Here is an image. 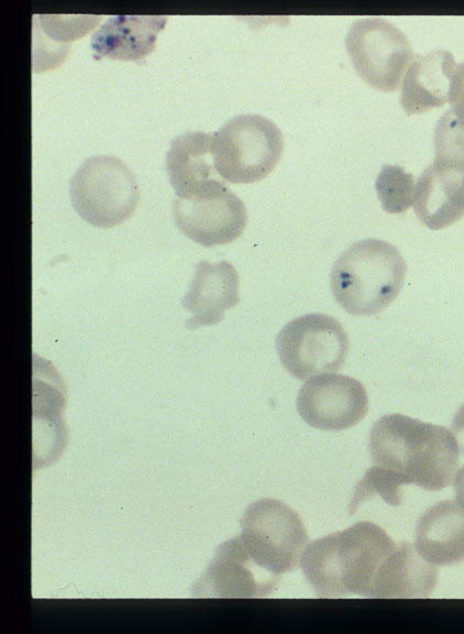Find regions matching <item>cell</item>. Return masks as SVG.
I'll return each mask as SVG.
<instances>
[{
    "label": "cell",
    "instance_id": "2",
    "mask_svg": "<svg viewBox=\"0 0 464 634\" xmlns=\"http://www.w3.org/2000/svg\"><path fill=\"white\" fill-rule=\"evenodd\" d=\"M396 545L380 526L357 522L307 545L300 566L317 597L373 598L377 572Z\"/></svg>",
    "mask_w": 464,
    "mask_h": 634
},
{
    "label": "cell",
    "instance_id": "13",
    "mask_svg": "<svg viewBox=\"0 0 464 634\" xmlns=\"http://www.w3.org/2000/svg\"><path fill=\"white\" fill-rule=\"evenodd\" d=\"M239 302V274L235 267L228 261H200L181 302L191 314L186 326L194 330L217 325L223 319L225 310Z\"/></svg>",
    "mask_w": 464,
    "mask_h": 634
},
{
    "label": "cell",
    "instance_id": "21",
    "mask_svg": "<svg viewBox=\"0 0 464 634\" xmlns=\"http://www.w3.org/2000/svg\"><path fill=\"white\" fill-rule=\"evenodd\" d=\"M449 102L452 112L464 121V62L456 66Z\"/></svg>",
    "mask_w": 464,
    "mask_h": 634
},
{
    "label": "cell",
    "instance_id": "12",
    "mask_svg": "<svg viewBox=\"0 0 464 634\" xmlns=\"http://www.w3.org/2000/svg\"><path fill=\"white\" fill-rule=\"evenodd\" d=\"M279 580L253 559L237 536L219 546L196 590L198 595L259 598L274 591Z\"/></svg>",
    "mask_w": 464,
    "mask_h": 634
},
{
    "label": "cell",
    "instance_id": "7",
    "mask_svg": "<svg viewBox=\"0 0 464 634\" xmlns=\"http://www.w3.org/2000/svg\"><path fill=\"white\" fill-rule=\"evenodd\" d=\"M241 526L244 548L264 569L281 577L298 567L308 535L300 516L287 504L257 500L245 511Z\"/></svg>",
    "mask_w": 464,
    "mask_h": 634
},
{
    "label": "cell",
    "instance_id": "16",
    "mask_svg": "<svg viewBox=\"0 0 464 634\" xmlns=\"http://www.w3.org/2000/svg\"><path fill=\"white\" fill-rule=\"evenodd\" d=\"M456 66L450 51L416 55L402 81L400 102L405 112L422 113L450 101Z\"/></svg>",
    "mask_w": 464,
    "mask_h": 634
},
{
    "label": "cell",
    "instance_id": "19",
    "mask_svg": "<svg viewBox=\"0 0 464 634\" xmlns=\"http://www.w3.org/2000/svg\"><path fill=\"white\" fill-rule=\"evenodd\" d=\"M101 15H34L32 28V69H53L69 54L71 42L82 37L100 21Z\"/></svg>",
    "mask_w": 464,
    "mask_h": 634
},
{
    "label": "cell",
    "instance_id": "9",
    "mask_svg": "<svg viewBox=\"0 0 464 634\" xmlns=\"http://www.w3.org/2000/svg\"><path fill=\"white\" fill-rule=\"evenodd\" d=\"M346 52L358 76L376 89L395 91L413 50L408 37L380 18L356 20L345 39Z\"/></svg>",
    "mask_w": 464,
    "mask_h": 634
},
{
    "label": "cell",
    "instance_id": "5",
    "mask_svg": "<svg viewBox=\"0 0 464 634\" xmlns=\"http://www.w3.org/2000/svg\"><path fill=\"white\" fill-rule=\"evenodd\" d=\"M284 152V138L274 121L261 114H240L213 133L212 154L219 175L234 184L265 178Z\"/></svg>",
    "mask_w": 464,
    "mask_h": 634
},
{
    "label": "cell",
    "instance_id": "23",
    "mask_svg": "<svg viewBox=\"0 0 464 634\" xmlns=\"http://www.w3.org/2000/svg\"><path fill=\"white\" fill-rule=\"evenodd\" d=\"M453 489L457 503L462 507H464V464L461 467V469L457 471L455 476L453 482Z\"/></svg>",
    "mask_w": 464,
    "mask_h": 634
},
{
    "label": "cell",
    "instance_id": "3",
    "mask_svg": "<svg viewBox=\"0 0 464 634\" xmlns=\"http://www.w3.org/2000/svg\"><path fill=\"white\" fill-rule=\"evenodd\" d=\"M407 264L398 249L379 239L355 242L343 251L331 271V291L349 314L371 316L399 295Z\"/></svg>",
    "mask_w": 464,
    "mask_h": 634
},
{
    "label": "cell",
    "instance_id": "11",
    "mask_svg": "<svg viewBox=\"0 0 464 634\" xmlns=\"http://www.w3.org/2000/svg\"><path fill=\"white\" fill-rule=\"evenodd\" d=\"M297 411L311 427L343 430L358 424L367 414L368 396L364 385L343 374H319L300 387Z\"/></svg>",
    "mask_w": 464,
    "mask_h": 634
},
{
    "label": "cell",
    "instance_id": "22",
    "mask_svg": "<svg viewBox=\"0 0 464 634\" xmlns=\"http://www.w3.org/2000/svg\"><path fill=\"white\" fill-rule=\"evenodd\" d=\"M451 429L456 439L459 450L464 455V404L455 413Z\"/></svg>",
    "mask_w": 464,
    "mask_h": 634
},
{
    "label": "cell",
    "instance_id": "17",
    "mask_svg": "<svg viewBox=\"0 0 464 634\" xmlns=\"http://www.w3.org/2000/svg\"><path fill=\"white\" fill-rule=\"evenodd\" d=\"M438 582L435 565L427 561L410 543L402 542L382 564L373 598H427Z\"/></svg>",
    "mask_w": 464,
    "mask_h": 634
},
{
    "label": "cell",
    "instance_id": "4",
    "mask_svg": "<svg viewBox=\"0 0 464 634\" xmlns=\"http://www.w3.org/2000/svg\"><path fill=\"white\" fill-rule=\"evenodd\" d=\"M433 141L434 160L416 182L412 205L421 222L439 230L464 216V121L445 111Z\"/></svg>",
    "mask_w": 464,
    "mask_h": 634
},
{
    "label": "cell",
    "instance_id": "8",
    "mask_svg": "<svg viewBox=\"0 0 464 634\" xmlns=\"http://www.w3.org/2000/svg\"><path fill=\"white\" fill-rule=\"evenodd\" d=\"M276 350L285 369L306 380L335 372L345 361L349 337L334 317L307 314L287 323L276 337Z\"/></svg>",
    "mask_w": 464,
    "mask_h": 634
},
{
    "label": "cell",
    "instance_id": "15",
    "mask_svg": "<svg viewBox=\"0 0 464 634\" xmlns=\"http://www.w3.org/2000/svg\"><path fill=\"white\" fill-rule=\"evenodd\" d=\"M415 548L435 566L464 561V509L453 501H440L420 516Z\"/></svg>",
    "mask_w": 464,
    "mask_h": 634
},
{
    "label": "cell",
    "instance_id": "1",
    "mask_svg": "<svg viewBox=\"0 0 464 634\" xmlns=\"http://www.w3.org/2000/svg\"><path fill=\"white\" fill-rule=\"evenodd\" d=\"M368 449L374 466L400 485L416 484L428 491L446 488L460 462L459 446L449 429L398 413L384 415L373 425Z\"/></svg>",
    "mask_w": 464,
    "mask_h": 634
},
{
    "label": "cell",
    "instance_id": "20",
    "mask_svg": "<svg viewBox=\"0 0 464 634\" xmlns=\"http://www.w3.org/2000/svg\"><path fill=\"white\" fill-rule=\"evenodd\" d=\"M415 176L399 165H384L376 178L375 188L385 211L405 212L413 200Z\"/></svg>",
    "mask_w": 464,
    "mask_h": 634
},
{
    "label": "cell",
    "instance_id": "18",
    "mask_svg": "<svg viewBox=\"0 0 464 634\" xmlns=\"http://www.w3.org/2000/svg\"><path fill=\"white\" fill-rule=\"evenodd\" d=\"M213 134L194 131L172 140L166 153V168L177 197L186 196L211 181H224L212 154Z\"/></svg>",
    "mask_w": 464,
    "mask_h": 634
},
{
    "label": "cell",
    "instance_id": "6",
    "mask_svg": "<svg viewBox=\"0 0 464 634\" xmlns=\"http://www.w3.org/2000/svg\"><path fill=\"white\" fill-rule=\"evenodd\" d=\"M69 185L74 209L95 227L121 225L133 216L139 205L140 194L133 173L113 155L85 160Z\"/></svg>",
    "mask_w": 464,
    "mask_h": 634
},
{
    "label": "cell",
    "instance_id": "10",
    "mask_svg": "<svg viewBox=\"0 0 464 634\" xmlns=\"http://www.w3.org/2000/svg\"><path fill=\"white\" fill-rule=\"evenodd\" d=\"M173 217L177 228L202 247L234 241L247 223L242 199L225 185V181L218 179L177 197L173 204Z\"/></svg>",
    "mask_w": 464,
    "mask_h": 634
},
{
    "label": "cell",
    "instance_id": "14",
    "mask_svg": "<svg viewBox=\"0 0 464 634\" xmlns=\"http://www.w3.org/2000/svg\"><path fill=\"white\" fill-rule=\"evenodd\" d=\"M167 21L164 15H113L90 39L97 59L141 61L155 48L158 33Z\"/></svg>",
    "mask_w": 464,
    "mask_h": 634
}]
</instances>
